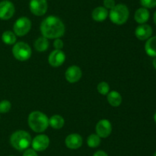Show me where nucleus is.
I'll return each instance as SVG.
<instances>
[{"label": "nucleus", "mask_w": 156, "mask_h": 156, "mask_svg": "<svg viewBox=\"0 0 156 156\" xmlns=\"http://www.w3.org/2000/svg\"><path fill=\"white\" fill-rule=\"evenodd\" d=\"M41 32L43 36L47 39H56L63 36L65 25L59 18L50 15L43 20L41 24Z\"/></svg>", "instance_id": "f257e3e1"}, {"label": "nucleus", "mask_w": 156, "mask_h": 156, "mask_svg": "<svg viewBox=\"0 0 156 156\" xmlns=\"http://www.w3.org/2000/svg\"><path fill=\"white\" fill-rule=\"evenodd\" d=\"M28 125L36 132H43L49 125V119L44 113L34 111L28 116Z\"/></svg>", "instance_id": "f03ea898"}, {"label": "nucleus", "mask_w": 156, "mask_h": 156, "mask_svg": "<svg viewBox=\"0 0 156 156\" xmlns=\"http://www.w3.org/2000/svg\"><path fill=\"white\" fill-rule=\"evenodd\" d=\"M11 145L17 150L26 149L31 144V137L27 132L18 130L12 133L10 138Z\"/></svg>", "instance_id": "7ed1b4c3"}, {"label": "nucleus", "mask_w": 156, "mask_h": 156, "mask_svg": "<svg viewBox=\"0 0 156 156\" xmlns=\"http://www.w3.org/2000/svg\"><path fill=\"white\" fill-rule=\"evenodd\" d=\"M129 9L124 4L116 5L112 9H111L109 13L111 21L118 25H121L126 23L129 18Z\"/></svg>", "instance_id": "20e7f679"}, {"label": "nucleus", "mask_w": 156, "mask_h": 156, "mask_svg": "<svg viewBox=\"0 0 156 156\" xmlns=\"http://www.w3.org/2000/svg\"><path fill=\"white\" fill-rule=\"evenodd\" d=\"M12 54L17 60L20 61H27L32 54L31 48L24 42H18L12 48Z\"/></svg>", "instance_id": "39448f33"}, {"label": "nucleus", "mask_w": 156, "mask_h": 156, "mask_svg": "<svg viewBox=\"0 0 156 156\" xmlns=\"http://www.w3.org/2000/svg\"><path fill=\"white\" fill-rule=\"evenodd\" d=\"M31 28V21L27 17H21L16 20L13 26L14 33L17 36H24L30 32Z\"/></svg>", "instance_id": "423d86ee"}, {"label": "nucleus", "mask_w": 156, "mask_h": 156, "mask_svg": "<svg viewBox=\"0 0 156 156\" xmlns=\"http://www.w3.org/2000/svg\"><path fill=\"white\" fill-rule=\"evenodd\" d=\"M29 8L32 13L37 16H42L48 9L47 0H30Z\"/></svg>", "instance_id": "0eeeda50"}, {"label": "nucleus", "mask_w": 156, "mask_h": 156, "mask_svg": "<svg viewBox=\"0 0 156 156\" xmlns=\"http://www.w3.org/2000/svg\"><path fill=\"white\" fill-rule=\"evenodd\" d=\"M15 6L9 0L0 2V19H10L15 14Z\"/></svg>", "instance_id": "6e6552de"}, {"label": "nucleus", "mask_w": 156, "mask_h": 156, "mask_svg": "<svg viewBox=\"0 0 156 156\" xmlns=\"http://www.w3.org/2000/svg\"><path fill=\"white\" fill-rule=\"evenodd\" d=\"M96 133L100 138H107L112 132V125L108 119H101L95 127Z\"/></svg>", "instance_id": "1a4fd4ad"}, {"label": "nucleus", "mask_w": 156, "mask_h": 156, "mask_svg": "<svg viewBox=\"0 0 156 156\" xmlns=\"http://www.w3.org/2000/svg\"><path fill=\"white\" fill-rule=\"evenodd\" d=\"M31 145L33 149L36 151H44L50 145V139L46 135H38L31 141Z\"/></svg>", "instance_id": "9d476101"}, {"label": "nucleus", "mask_w": 156, "mask_h": 156, "mask_svg": "<svg viewBox=\"0 0 156 156\" xmlns=\"http://www.w3.org/2000/svg\"><path fill=\"white\" fill-rule=\"evenodd\" d=\"M66 60V55L62 50H54L49 56V64L54 67H58L62 65Z\"/></svg>", "instance_id": "9b49d317"}, {"label": "nucleus", "mask_w": 156, "mask_h": 156, "mask_svg": "<svg viewBox=\"0 0 156 156\" xmlns=\"http://www.w3.org/2000/svg\"><path fill=\"white\" fill-rule=\"evenodd\" d=\"M82 73L80 67H79L76 65L70 66L67 69L65 73L66 80L68 82L71 83V84H74V83L78 82L81 79V77H82Z\"/></svg>", "instance_id": "f8f14e48"}, {"label": "nucleus", "mask_w": 156, "mask_h": 156, "mask_svg": "<svg viewBox=\"0 0 156 156\" xmlns=\"http://www.w3.org/2000/svg\"><path fill=\"white\" fill-rule=\"evenodd\" d=\"M136 37L140 41L147 40L152 36V28L150 25L146 24H142L136 28L135 31Z\"/></svg>", "instance_id": "ddd939ff"}, {"label": "nucleus", "mask_w": 156, "mask_h": 156, "mask_svg": "<svg viewBox=\"0 0 156 156\" xmlns=\"http://www.w3.org/2000/svg\"><path fill=\"white\" fill-rule=\"evenodd\" d=\"M82 142L83 140L82 136L77 133H72L69 135L65 140L66 145L70 149H77L80 148L82 145Z\"/></svg>", "instance_id": "4468645a"}, {"label": "nucleus", "mask_w": 156, "mask_h": 156, "mask_svg": "<svg viewBox=\"0 0 156 156\" xmlns=\"http://www.w3.org/2000/svg\"><path fill=\"white\" fill-rule=\"evenodd\" d=\"M108 11L106 8L99 6V7L95 8L93 10L91 16L92 18L96 21H103L108 18Z\"/></svg>", "instance_id": "2eb2a0df"}, {"label": "nucleus", "mask_w": 156, "mask_h": 156, "mask_svg": "<svg viewBox=\"0 0 156 156\" xmlns=\"http://www.w3.org/2000/svg\"><path fill=\"white\" fill-rule=\"evenodd\" d=\"M134 18L139 24H145L149 18V12L146 8H140L136 11Z\"/></svg>", "instance_id": "dca6fc26"}, {"label": "nucleus", "mask_w": 156, "mask_h": 156, "mask_svg": "<svg viewBox=\"0 0 156 156\" xmlns=\"http://www.w3.org/2000/svg\"><path fill=\"white\" fill-rule=\"evenodd\" d=\"M107 99L110 105L112 106L117 107L121 104L122 102V96L120 93L117 91H111L107 94Z\"/></svg>", "instance_id": "f3484780"}, {"label": "nucleus", "mask_w": 156, "mask_h": 156, "mask_svg": "<svg viewBox=\"0 0 156 156\" xmlns=\"http://www.w3.org/2000/svg\"><path fill=\"white\" fill-rule=\"evenodd\" d=\"M145 50L150 57H156V36L148 39L145 44Z\"/></svg>", "instance_id": "a211bd4d"}, {"label": "nucleus", "mask_w": 156, "mask_h": 156, "mask_svg": "<svg viewBox=\"0 0 156 156\" xmlns=\"http://www.w3.org/2000/svg\"><path fill=\"white\" fill-rule=\"evenodd\" d=\"M64 124L65 120L59 115H53L50 119H49V125L55 129H60L63 127Z\"/></svg>", "instance_id": "6ab92c4d"}, {"label": "nucleus", "mask_w": 156, "mask_h": 156, "mask_svg": "<svg viewBox=\"0 0 156 156\" xmlns=\"http://www.w3.org/2000/svg\"><path fill=\"white\" fill-rule=\"evenodd\" d=\"M34 46L35 49H36L37 51H45V50H47V48L49 47L48 39L44 36L41 37V38H37V39L35 41Z\"/></svg>", "instance_id": "aec40b11"}, {"label": "nucleus", "mask_w": 156, "mask_h": 156, "mask_svg": "<svg viewBox=\"0 0 156 156\" xmlns=\"http://www.w3.org/2000/svg\"><path fill=\"white\" fill-rule=\"evenodd\" d=\"M16 39V35L11 31H6V32H3L2 35V40L3 42L9 45L15 44Z\"/></svg>", "instance_id": "412c9836"}, {"label": "nucleus", "mask_w": 156, "mask_h": 156, "mask_svg": "<svg viewBox=\"0 0 156 156\" xmlns=\"http://www.w3.org/2000/svg\"><path fill=\"white\" fill-rule=\"evenodd\" d=\"M87 144L90 148H97L101 144V138L97 134L90 135L87 139Z\"/></svg>", "instance_id": "4be33fe9"}, {"label": "nucleus", "mask_w": 156, "mask_h": 156, "mask_svg": "<svg viewBox=\"0 0 156 156\" xmlns=\"http://www.w3.org/2000/svg\"><path fill=\"white\" fill-rule=\"evenodd\" d=\"M97 90L99 93L102 95H107L110 92V87L109 84L107 82H101L99 83L97 87Z\"/></svg>", "instance_id": "5701e85b"}, {"label": "nucleus", "mask_w": 156, "mask_h": 156, "mask_svg": "<svg viewBox=\"0 0 156 156\" xmlns=\"http://www.w3.org/2000/svg\"><path fill=\"white\" fill-rule=\"evenodd\" d=\"M12 104L9 100H2L0 102V113H8L11 110Z\"/></svg>", "instance_id": "b1692460"}, {"label": "nucleus", "mask_w": 156, "mask_h": 156, "mask_svg": "<svg viewBox=\"0 0 156 156\" xmlns=\"http://www.w3.org/2000/svg\"><path fill=\"white\" fill-rule=\"evenodd\" d=\"M140 3L143 8L152 9L156 7V0H140Z\"/></svg>", "instance_id": "393cba45"}, {"label": "nucleus", "mask_w": 156, "mask_h": 156, "mask_svg": "<svg viewBox=\"0 0 156 156\" xmlns=\"http://www.w3.org/2000/svg\"><path fill=\"white\" fill-rule=\"evenodd\" d=\"M104 6L107 9H112L116 6L115 0H104Z\"/></svg>", "instance_id": "a878e982"}, {"label": "nucleus", "mask_w": 156, "mask_h": 156, "mask_svg": "<svg viewBox=\"0 0 156 156\" xmlns=\"http://www.w3.org/2000/svg\"><path fill=\"white\" fill-rule=\"evenodd\" d=\"M63 41L60 38H56L53 43V46L56 50H61L63 47Z\"/></svg>", "instance_id": "bb28decb"}, {"label": "nucleus", "mask_w": 156, "mask_h": 156, "mask_svg": "<svg viewBox=\"0 0 156 156\" xmlns=\"http://www.w3.org/2000/svg\"><path fill=\"white\" fill-rule=\"evenodd\" d=\"M23 156H38L37 154L36 151L34 150L33 148H28L26 150L23 154Z\"/></svg>", "instance_id": "cd10ccee"}, {"label": "nucleus", "mask_w": 156, "mask_h": 156, "mask_svg": "<svg viewBox=\"0 0 156 156\" xmlns=\"http://www.w3.org/2000/svg\"><path fill=\"white\" fill-rule=\"evenodd\" d=\"M94 156H108V154L104 151H98L94 153Z\"/></svg>", "instance_id": "c85d7f7f"}, {"label": "nucleus", "mask_w": 156, "mask_h": 156, "mask_svg": "<svg viewBox=\"0 0 156 156\" xmlns=\"http://www.w3.org/2000/svg\"><path fill=\"white\" fill-rule=\"evenodd\" d=\"M152 64H153L154 67H155V68L156 69V57H155V59L153 60V62H152Z\"/></svg>", "instance_id": "c756f323"}, {"label": "nucleus", "mask_w": 156, "mask_h": 156, "mask_svg": "<svg viewBox=\"0 0 156 156\" xmlns=\"http://www.w3.org/2000/svg\"><path fill=\"white\" fill-rule=\"evenodd\" d=\"M153 19H154V22H155V24H156V11H155V14H154V17H153Z\"/></svg>", "instance_id": "7c9ffc66"}, {"label": "nucleus", "mask_w": 156, "mask_h": 156, "mask_svg": "<svg viewBox=\"0 0 156 156\" xmlns=\"http://www.w3.org/2000/svg\"><path fill=\"white\" fill-rule=\"evenodd\" d=\"M154 120H155V122L156 123V113H155V115H154Z\"/></svg>", "instance_id": "2f4dec72"}, {"label": "nucleus", "mask_w": 156, "mask_h": 156, "mask_svg": "<svg viewBox=\"0 0 156 156\" xmlns=\"http://www.w3.org/2000/svg\"><path fill=\"white\" fill-rule=\"evenodd\" d=\"M154 156H156V152L155 153V154H154Z\"/></svg>", "instance_id": "473e14b6"}, {"label": "nucleus", "mask_w": 156, "mask_h": 156, "mask_svg": "<svg viewBox=\"0 0 156 156\" xmlns=\"http://www.w3.org/2000/svg\"><path fill=\"white\" fill-rule=\"evenodd\" d=\"M11 156H12V155H11Z\"/></svg>", "instance_id": "72a5a7b5"}]
</instances>
